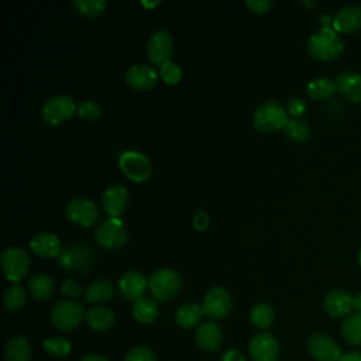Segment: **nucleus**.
Instances as JSON below:
<instances>
[{
	"label": "nucleus",
	"instance_id": "obj_16",
	"mask_svg": "<svg viewBox=\"0 0 361 361\" xmlns=\"http://www.w3.org/2000/svg\"><path fill=\"white\" fill-rule=\"evenodd\" d=\"M128 204V192L123 185L111 183L102 195V206L109 217H120Z\"/></svg>",
	"mask_w": 361,
	"mask_h": 361
},
{
	"label": "nucleus",
	"instance_id": "obj_20",
	"mask_svg": "<svg viewBox=\"0 0 361 361\" xmlns=\"http://www.w3.org/2000/svg\"><path fill=\"white\" fill-rule=\"evenodd\" d=\"M333 28L337 32H354L361 28V7L351 4L340 8L333 18Z\"/></svg>",
	"mask_w": 361,
	"mask_h": 361
},
{
	"label": "nucleus",
	"instance_id": "obj_25",
	"mask_svg": "<svg viewBox=\"0 0 361 361\" xmlns=\"http://www.w3.org/2000/svg\"><path fill=\"white\" fill-rule=\"evenodd\" d=\"M28 292L38 300H48L55 292L54 279L48 274H35L28 281Z\"/></svg>",
	"mask_w": 361,
	"mask_h": 361
},
{
	"label": "nucleus",
	"instance_id": "obj_31",
	"mask_svg": "<svg viewBox=\"0 0 361 361\" xmlns=\"http://www.w3.org/2000/svg\"><path fill=\"white\" fill-rule=\"evenodd\" d=\"M250 319L255 327L267 330L274 323V310L267 303H257L250 310Z\"/></svg>",
	"mask_w": 361,
	"mask_h": 361
},
{
	"label": "nucleus",
	"instance_id": "obj_29",
	"mask_svg": "<svg viewBox=\"0 0 361 361\" xmlns=\"http://www.w3.org/2000/svg\"><path fill=\"white\" fill-rule=\"evenodd\" d=\"M133 316L140 323H152L158 314L157 303L149 298H141L133 305Z\"/></svg>",
	"mask_w": 361,
	"mask_h": 361
},
{
	"label": "nucleus",
	"instance_id": "obj_2",
	"mask_svg": "<svg viewBox=\"0 0 361 361\" xmlns=\"http://www.w3.org/2000/svg\"><path fill=\"white\" fill-rule=\"evenodd\" d=\"M288 120L286 109L274 100L261 103L252 113V124L261 133L283 130Z\"/></svg>",
	"mask_w": 361,
	"mask_h": 361
},
{
	"label": "nucleus",
	"instance_id": "obj_10",
	"mask_svg": "<svg viewBox=\"0 0 361 361\" xmlns=\"http://www.w3.org/2000/svg\"><path fill=\"white\" fill-rule=\"evenodd\" d=\"M202 307L206 316H209L212 320H219L230 313L233 299L228 290L223 286H212L203 298Z\"/></svg>",
	"mask_w": 361,
	"mask_h": 361
},
{
	"label": "nucleus",
	"instance_id": "obj_1",
	"mask_svg": "<svg viewBox=\"0 0 361 361\" xmlns=\"http://www.w3.org/2000/svg\"><path fill=\"white\" fill-rule=\"evenodd\" d=\"M307 49L313 58L320 61H330L343 52L344 44L333 27H322L309 38Z\"/></svg>",
	"mask_w": 361,
	"mask_h": 361
},
{
	"label": "nucleus",
	"instance_id": "obj_7",
	"mask_svg": "<svg viewBox=\"0 0 361 361\" xmlns=\"http://www.w3.org/2000/svg\"><path fill=\"white\" fill-rule=\"evenodd\" d=\"M76 111L78 106L69 94H55L42 104L41 117L47 124L58 126L71 118Z\"/></svg>",
	"mask_w": 361,
	"mask_h": 361
},
{
	"label": "nucleus",
	"instance_id": "obj_30",
	"mask_svg": "<svg viewBox=\"0 0 361 361\" xmlns=\"http://www.w3.org/2000/svg\"><path fill=\"white\" fill-rule=\"evenodd\" d=\"M336 83L329 78H317L307 85V96L313 100H327L336 92Z\"/></svg>",
	"mask_w": 361,
	"mask_h": 361
},
{
	"label": "nucleus",
	"instance_id": "obj_22",
	"mask_svg": "<svg viewBox=\"0 0 361 361\" xmlns=\"http://www.w3.org/2000/svg\"><path fill=\"white\" fill-rule=\"evenodd\" d=\"M337 90L350 102L361 103V75L344 72L337 75L336 80Z\"/></svg>",
	"mask_w": 361,
	"mask_h": 361
},
{
	"label": "nucleus",
	"instance_id": "obj_24",
	"mask_svg": "<svg viewBox=\"0 0 361 361\" xmlns=\"http://www.w3.org/2000/svg\"><path fill=\"white\" fill-rule=\"evenodd\" d=\"M85 299L93 305L109 302L114 295V286L109 279H96L85 289Z\"/></svg>",
	"mask_w": 361,
	"mask_h": 361
},
{
	"label": "nucleus",
	"instance_id": "obj_4",
	"mask_svg": "<svg viewBox=\"0 0 361 361\" xmlns=\"http://www.w3.org/2000/svg\"><path fill=\"white\" fill-rule=\"evenodd\" d=\"M118 168L123 175L131 182H145L152 173V164L149 158L140 151H124L118 158Z\"/></svg>",
	"mask_w": 361,
	"mask_h": 361
},
{
	"label": "nucleus",
	"instance_id": "obj_21",
	"mask_svg": "<svg viewBox=\"0 0 361 361\" xmlns=\"http://www.w3.org/2000/svg\"><path fill=\"white\" fill-rule=\"evenodd\" d=\"M324 310L331 317H341L350 314L353 309V296L345 290H330L323 302Z\"/></svg>",
	"mask_w": 361,
	"mask_h": 361
},
{
	"label": "nucleus",
	"instance_id": "obj_28",
	"mask_svg": "<svg viewBox=\"0 0 361 361\" xmlns=\"http://www.w3.org/2000/svg\"><path fill=\"white\" fill-rule=\"evenodd\" d=\"M341 334L350 345H361V313L355 312L344 319Z\"/></svg>",
	"mask_w": 361,
	"mask_h": 361
},
{
	"label": "nucleus",
	"instance_id": "obj_17",
	"mask_svg": "<svg viewBox=\"0 0 361 361\" xmlns=\"http://www.w3.org/2000/svg\"><path fill=\"white\" fill-rule=\"evenodd\" d=\"M148 286V281L144 276L141 271L130 269L124 272L118 279V289L120 293L133 302H137L138 299L144 298V292Z\"/></svg>",
	"mask_w": 361,
	"mask_h": 361
},
{
	"label": "nucleus",
	"instance_id": "obj_44",
	"mask_svg": "<svg viewBox=\"0 0 361 361\" xmlns=\"http://www.w3.org/2000/svg\"><path fill=\"white\" fill-rule=\"evenodd\" d=\"M338 361H361V353L358 351H350L345 354H341Z\"/></svg>",
	"mask_w": 361,
	"mask_h": 361
},
{
	"label": "nucleus",
	"instance_id": "obj_11",
	"mask_svg": "<svg viewBox=\"0 0 361 361\" xmlns=\"http://www.w3.org/2000/svg\"><path fill=\"white\" fill-rule=\"evenodd\" d=\"M66 217L80 227H90L99 217V207L86 197H73L68 202L65 209Z\"/></svg>",
	"mask_w": 361,
	"mask_h": 361
},
{
	"label": "nucleus",
	"instance_id": "obj_18",
	"mask_svg": "<svg viewBox=\"0 0 361 361\" xmlns=\"http://www.w3.org/2000/svg\"><path fill=\"white\" fill-rule=\"evenodd\" d=\"M30 248L41 258H59L63 251L61 240L54 233L48 231L34 234L30 240Z\"/></svg>",
	"mask_w": 361,
	"mask_h": 361
},
{
	"label": "nucleus",
	"instance_id": "obj_41",
	"mask_svg": "<svg viewBox=\"0 0 361 361\" xmlns=\"http://www.w3.org/2000/svg\"><path fill=\"white\" fill-rule=\"evenodd\" d=\"M305 110H306V104H305V102L302 99L295 97V99H290L288 102L286 111L289 114H292L293 118H299V116H302L305 113Z\"/></svg>",
	"mask_w": 361,
	"mask_h": 361
},
{
	"label": "nucleus",
	"instance_id": "obj_14",
	"mask_svg": "<svg viewBox=\"0 0 361 361\" xmlns=\"http://www.w3.org/2000/svg\"><path fill=\"white\" fill-rule=\"evenodd\" d=\"M158 76L159 73L151 65L135 63L127 69L124 79L131 89L144 92V90L152 89L157 85Z\"/></svg>",
	"mask_w": 361,
	"mask_h": 361
},
{
	"label": "nucleus",
	"instance_id": "obj_32",
	"mask_svg": "<svg viewBox=\"0 0 361 361\" xmlns=\"http://www.w3.org/2000/svg\"><path fill=\"white\" fill-rule=\"evenodd\" d=\"M283 133L289 140L295 142H303L310 137V127L305 120L289 118L283 127Z\"/></svg>",
	"mask_w": 361,
	"mask_h": 361
},
{
	"label": "nucleus",
	"instance_id": "obj_42",
	"mask_svg": "<svg viewBox=\"0 0 361 361\" xmlns=\"http://www.w3.org/2000/svg\"><path fill=\"white\" fill-rule=\"evenodd\" d=\"M245 6L255 14H265L271 8L272 1L271 0H250V1H245Z\"/></svg>",
	"mask_w": 361,
	"mask_h": 361
},
{
	"label": "nucleus",
	"instance_id": "obj_48",
	"mask_svg": "<svg viewBox=\"0 0 361 361\" xmlns=\"http://www.w3.org/2000/svg\"><path fill=\"white\" fill-rule=\"evenodd\" d=\"M358 264H360V267H361V250H360V252H358Z\"/></svg>",
	"mask_w": 361,
	"mask_h": 361
},
{
	"label": "nucleus",
	"instance_id": "obj_19",
	"mask_svg": "<svg viewBox=\"0 0 361 361\" xmlns=\"http://www.w3.org/2000/svg\"><path fill=\"white\" fill-rule=\"evenodd\" d=\"M197 345L204 351H216L223 343V331L216 322H203L195 333Z\"/></svg>",
	"mask_w": 361,
	"mask_h": 361
},
{
	"label": "nucleus",
	"instance_id": "obj_13",
	"mask_svg": "<svg viewBox=\"0 0 361 361\" xmlns=\"http://www.w3.org/2000/svg\"><path fill=\"white\" fill-rule=\"evenodd\" d=\"M307 353L317 361H338L341 350L338 344L324 333H314L306 341Z\"/></svg>",
	"mask_w": 361,
	"mask_h": 361
},
{
	"label": "nucleus",
	"instance_id": "obj_45",
	"mask_svg": "<svg viewBox=\"0 0 361 361\" xmlns=\"http://www.w3.org/2000/svg\"><path fill=\"white\" fill-rule=\"evenodd\" d=\"M82 361H109L107 358L99 355V354H87L82 358Z\"/></svg>",
	"mask_w": 361,
	"mask_h": 361
},
{
	"label": "nucleus",
	"instance_id": "obj_3",
	"mask_svg": "<svg viewBox=\"0 0 361 361\" xmlns=\"http://www.w3.org/2000/svg\"><path fill=\"white\" fill-rule=\"evenodd\" d=\"M182 286L180 275L172 268H159L148 278V288L158 300L172 299Z\"/></svg>",
	"mask_w": 361,
	"mask_h": 361
},
{
	"label": "nucleus",
	"instance_id": "obj_15",
	"mask_svg": "<svg viewBox=\"0 0 361 361\" xmlns=\"http://www.w3.org/2000/svg\"><path fill=\"white\" fill-rule=\"evenodd\" d=\"M250 355L252 361H276L279 343L271 333H258L250 341Z\"/></svg>",
	"mask_w": 361,
	"mask_h": 361
},
{
	"label": "nucleus",
	"instance_id": "obj_43",
	"mask_svg": "<svg viewBox=\"0 0 361 361\" xmlns=\"http://www.w3.org/2000/svg\"><path fill=\"white\" fill-rule=\"evenodd\" d=\"M221 361H247L244 354L238 350H228L224 353Z\"/></svg>",
	"mask_w": 361,
	"mask_h": 361
},
{
	"label": "nucleus",
	"instance_id": "obj_39",
	"mask_svg": "<svg viewBox=\"0 0 361 361\" xmlns=\"http://www.w3.org/2000/svg\"><path fill=\"white\" fill-rule=\"evenodd\" d=\"M61 292H62L63 296L71 298V299L79 298L82 293H85V292L82 290V286H80L75 279H65V281L61 283Z\"/></svg>",
	"mask_w": 361,
	"mask_h": 361
},
{
	"label": "nucleus",
	"instance_id": "obj_5",
	"mask_svg": "<svg viewBox=\"0 0 361 361\" xmlns=\"http://www.w3.org/2000/svg\"><path fill=\"white\" fill-rule=\"evenodd\" d=\"M0 265L4 276L17 283L30 271L31 258L28 252L20 247H7L0 255Z\"/></svg>",
	"mask_w": 361,
	"mask_h": 361
},
{
	"label": "nucleus",
	"instance_id": "obj_9",
	"mask_svg": "<svg viewBox=\"0 0 361 361\" xmlns=\"http://www.w3.org/2000/svg\"><path fill=\"white\" fill-rule=\"evenodd\" d=\"M85 314V309L80 303L66 299L54 305L51 310V323L58 330L68 331L78 327Z\"/></svg>",
	"mask_w": 361,
	"mask_h": 361
},
{
	"label": "nucleus",
	"instance_id": "obj_12",
	"mask_svg": "<svg viewBox=\"0 0 361 361\" xmlns=\"http://www.w3.org/2000/svg\"><path fill=\"white\" fill-rule=\"evenodd\" d=\"M147 55L155 65H164L169 62L173 55V39L165 30L154 31L147 41Z\"/></svg>",
	"mask_w": 361,
	"mask_h": 361
},
{
	"label": "nucleus",
	"instance_id": "obj_40",
	"mask_svg": "<svg viewBox=\"0 0 361 361\" xmlns=\"http://www.w3.org/2000/svg\"><path fill=\"white\" fill-rule=\"evenodd\" d=\"M209 223H210V219H209V214L206 213V210L199 209L192 220L193 228L197 231H204L209 227Z\"/></svg>",
	"mask_w": 361,
	"mask_h": 361
},
{
	"label": "nucleus",
	"instance_id": "obj_33",
	"mask_svg": "<svg viewBox=\"0 0 361 361\" xmlns=\"http://www.w3.org/2000/svg\"><path fill=\"white\" fill-rule=\"evenodd\" d=\"M3 300L7 310L10 312L20 310L25 303V288L18 282L10 285L4 292Z\"/></svg>",
	"mask_w": 361,
	"mask_h": 361
},
{
	"label": "nucleus",
	"instance_id": "obj_38",
	"mask_svg": "<svg viewBox=\"0 0 361 361\" xmlns=\"http://www.w3.org/2000/svg\"><path fill=\"white\" fill-rule=\"evenodd\" d=\"M124 361H157V358H155V354L149 348L134 347L127 353Z\"/></svg>",
	"mask_w": 361,
	"mask_h": 361
},
{
	"label": "nucleus",
	"instance_id": "obj_47",
	"mask_svg": "<svg viewBox=\"0 0 361 361\" xmlns=\"http://www.w3.org/2000/svg\"><path fill=\"white\" fill-rule=\"evenodd\" d=\"M161 1H154V3H149V1H141V6L147 7V8H151V7H155V6H159Z\"/></svg>",
	"mask_w": 361,
	"mask_h": 361
},
{
	"label": "nucleus",
	"instance_id": "obj_26",
	"mask_svg": "<svg viewBox=\"0 0 361 361\" xmlns=\"http://www.w3.org/2000/svg\"><path fill=\"white\" fill-rule=\"evenodd\" d=\"M6 361H30L31 345L24 336L11 337L4 345Z\"/></svg>",
	"mask_w": 361,
	"mask_h": 361
},
{
	"label": "nucleus",
	"instance_id": "obj_46",
	"mask_svg": "<svg viewBox=\"0 0 361 361\" xmlns=\"http://www.w3.org/2000/svg\"><path fill=\"white\" fill-rule=\"evenodd\" d=\"M353 309H355L358 313H361V293H358L353 298Z\"/></svg>",
	"mask_w": 361,
	"mask_h": 361
},
{
	"label": "nucleus",
	"instance_id": "obj_8",
	"mask_svg": "<svg viewBox=\"0 0 361 361\" xmlns=\"http://www.w3.org/2000/svg\"><path fill=\"white\" fill-rule=\"evenodd\" d=\"M96 254L93 248L85 243H76L63 250L58 258L59 265L72 274L85 272L93 262Z\"/></svg>",
	"mask_w": 361,
	"mask_h": 361
},
{
	"label": "nucleus",
	"instance_id": "obj_34",
	"mask_svg": "<svg viewBox=\"0 0 361 361\" xmlns=\"http://www.w3.org/2000/svg\"><path fill=\"white\" fill-rule=\"evenodd\" d=\"M72 7L85 17L94 18L102 16L107 8L106 0H73Z\"/></svg>",
	"mask_w": 361,
	"mask_h": 361
},
{
	"label": "nucleus",
	"instance_id": "obj_6",
	"mask_svg": "<svg viewBox=\"0 0 361 361\" xmlns=\"http://www.w3.org/2000/svg\"><path fill=\"white\" fill-rule=\"evenodd\" d=\"M96 243L106 250L121 248L127 241L126 224L120 217H107L94 230Z\"/></svg>",
	"mask_w": 361,
	"mask_h": 361
},
{
	"label": "nucleus",
	"instance_id": "obj_35",
	"mask_svg": "<svg viewBox=\"0 0 361 361\" xmlns=\"http://www.w3.org/2000/svg\"><path fill=\"white\" fill-rule=\"evenodd\" d=\"M44 350L55 357H63L71 353V343L63 337H51L44 340L42 343Z\"/></svg>",
	"mask_w": 361,
	"mask_h": 361
},
{
	"label": "nucleus",
	"instance_id": "obj_37",
	"mask_svg": "<svg viewBox=\"0 0 361 361\" xmlns=\"http://www.w3.org/2000/svg\"><path fill=\"white\" fill-rule=\"evenodd\" d=\"M76 113L86 121H94L102 116V106L96 100H83L79 103Z\"/></svg>",
	"mask_w": 361,
	"mask_h": 361
},
{
	"label": "nucleus",
	"instance_id": "obj_27",
	"mask_svg": "<svg viewBox=\"0 0 361 361\" xmlns=\"http://www.w3.org/2000/svg\"><path fill=\"white\" fill-rule=\"evenodd\" d=\"M203 314H204V312L200 305L185 303L183 306H180L176 310L175 322L178 323V326H180L183 329H192V327L200 324Z\"/></svg>",
	"mask_w": 361,
	"mask_h": 361
},
{
	"label": "nucleus",
	"instance_id": "obj_36",
	"mask_svg": "<svg viewBox=\"0 0 361 361\" xmlns=\"http://www.w3.org/2000/svg\"><path fill=\"white\" fill-rule=\"evenodd\" d=\"M159 78L169 86H173L180 82L182 79V69L178 63L169 61L159 66Z\"/></svg>",
	"mask_w": 361,
	"mask_h": 361
},
{
	"label": "nucleus",
	"instance_id": "obj_23",
	"mask_svg": "<svg viewBox=\"0 0 361 361\" xmlns=\"http://www.w3.org/2000/svg\"><path fill=\"white\" fill-rule=\"evenodd\" d=\"M85 320L89 324V327L93 329L94 331H104L113 327V324L116 323V316L111 309L99 305L90 307L86 312Z\"/></svg>",
	"mask_w": 361,
	"mask_h": 361
}]
</instances>
